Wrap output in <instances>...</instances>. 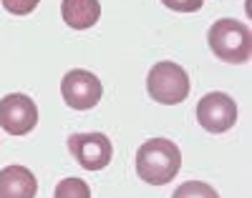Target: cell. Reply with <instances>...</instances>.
Masks as SVG:
<instances>
[{"label":"cell","mask_w":252,"mask_h":198,"mask_svg":"<svg viewBox=\"0 0 252 198\" xmlns=\"http://www.w3.org/2000/svg\"><path fill=\"white\" fill-rule=\"evenodd\" d=\"M172 198H220V193L209 186V183H202V181H187L182 183Z\"/></svg>","instance_id":"11"},{"label":"cell","mask_w":252,"mask_h":198,"mask_svg":"<svg viewBox=\"0 0 252 198\" xmlns=\"http://www.w3.org/2000/svg\"><path fill=\"white\" fill-rule=\"evenodd\" d=\"M146 91L157 103L177 105L189 96V75L182 65L172 60H161L146 75Z\"/></svg>","instance_id":"3"},{"label":"cell","mask_w":252,"mask_h":198,"mask_svg":"<svg viewBox=\"0 0 252 198\" xmlns=\"http://www.w3.org/2000/svg\"><path fill=\"white\" fill-rule=\"evenodd\" d=\"M101 93H103L101 80L91 71L76 68V71H68L61 80V96L76 111H89V108H94L101 100Z\"/></svg>","instance_id":"4"},{"label":"cell","mask_w":252,"mask_h":198,"mask_svg":"<svg viewBox=\"0 0 252 198\" xmlns=\"http://www.w3.org/2000/svg\"><path fill=\"white\" fill-rule=\"evenodd\" d=\"M38 181L26 166H5L0 171V198H35Z\"/></svg>","instance_id":"8"},{"label":"cell","mask_w":252,"mask_h":198,"mask_svg":"<svg viewBox=\"0 0 252 198\" xmlns=\"http://www.w3.org/2000/svg\"><path fill=\"white\" fill-rule=\"evenodd\" d=\"M207 40H209L212 53L224 63H247L250 60L252 35H250V28L242 20H232V18L217 20V23L209 28Z\"/></svg>","instance_id":"2"},{"label":"cell","mask_w":252,"mask_h":198,"mask_svg":"<svg viewBox=\"0 0 252 198\" xmlns=\"http://www.w3.org/2000/svg\"><path fill=\"white\" fill-rule=\"evenodd\" d=\"M68 148L86 171L106 168L114 156V146L103 133H76L68 138Z\"/></svg>","instance_id":"7"},{"label":"cell","mask_w":252,"mask_h":198,"mask_svg":"<svg viewBox=\"0 0 252 198\" xmlns=\"http://www.w3.org/2000/svg\"><path fill=\"white\" fill-rule=\"evenodd\" d=\"M61 15L66 25L76 30L94 28L101 18V3L98 0H63L61 3Z\"/></svg>","instance_id":"9"},{"label":"cell","mask_w":252,"mask_h":198,"mask_svg":"<svg viewBox=\"0 0 252 198\" xmlns=\"http://www.w3.org/2000/svg\"><path fill=\"white\" fill-rule=\"evenodd\" d=\"M38 123V108L23 93H10L0 100V125L10 136H26Z\"/></svg>","instance_id":"6"},{"label":"cell","mask_w":252,"mask_h":198,"mask_svg":"<svg viewBox=\"0 0 252 198\" xmlns=\"http://www.w3.org/2000/svg\"><path fill=\"white\" fill-rule=\"evenodd\" d=\"M179 168H182V153L174 141L152 138L141 143V148L136 150V173L141 181L152 186H164L174 181Z\"/></svg>","instance_id":"1"},{"label":"cell","mask_w":252,"mask_h":198,"mask_svg":"<svg viewBox=\"0 0 252 198\" xmlns=\"http://www.w3.org/2000/svg\"><path fill=\"white\" fill-rule=\"evenodd\" d=\"M38 5V0H3V8L13 15H28Z\"/></svg>","instance_id":"12"},{"label":"cell","mask_w":252,"mask_h":198,"mask_svg":"<svg viewBox=\"0 0 252 198\" xmlns=\"http://www.w3.org/2000/svg\"><path fill=\"white\" fill-rule=\"evenodd\" d=\"M161 3H164L166 8L177 10V13H194V10L202 8L204 0H161Z\"/></svg>","instance_id":"13"},{"label":"cell","mask_w":252,"mask_h":198,"mask_svg":"<svg viewBox=\"0 0 252 198\" xmlns=\"http://www.w3.org/2000/svg\"><path fill=\"white\" fill-rule=\"evenodd\" d=\"M53 198H91V188L81 178H63L56 186Z\"/></svg>","instance_id":"10"},{"label":"cell","mask_w":252,"mask_h":198,"mask_svg":"<svg viewBox=\"0 0 252 198\" xmlns=\"http://www.w3.org/2000/svg\"><path fill=\"white\" fill-rule=\"evenodd\" d=\"M197 121L209 133H224L237 123V103L227 93H207L197 103Z\"/></svg>","instance_id":"5"}]
</instances>
